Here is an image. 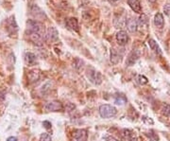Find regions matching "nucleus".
Masks as SVG:
<instances>
[{"label":"nucleus","instance_id":"obj_20","mask_svg":"<svg viewBox=\"0 0 170 141\" xmlns=\"http://www.w3.org/2000/svg\"><path fill=\"white\" fill-rule=\"evenodd\" d=\"M161 112L164 116L169 117L170 116V104L168 103H164L161 109Z\"/></svg>","mask_w":170,"mask_h":141},{"label":"nucleus","instance_id":"obj_4","mask_svg":"<svg viewBox=\"0 0 170 141\" xmlns=\"http://www.w3.org/2000/svg\"><path fill=\"white\" fill-rule=\"evenodd\" d=\"M59 39V32L54 27H50L46 30L45 33V40L48 42H56Z\"/></svg>","mask_w":170,"mask_h":141},{"label":"nucleus","instance_id":"obj_22","mask_svg":"<svg viewBox=\"0 0 170 141\" xmlns=\"http://www.w3.org/2000/svg\"><path fill=\"white\" fill-rule=\"evenodd\" d=\"M40 141H51V136L48 133H44L40 136Z\"/></svg>","mask_w":170,"mask_h":141},{"label":"nucleus","instance_id":"obj_27","mask_svg":"<svg viewBox=\"0 0 170 141\" xmlns=\"http://www.w3.org/2000/svg\"><path fill=\"white\" fill-rule=\"evenodd\" d=\"M7 141H17V138L15 136H10L7 139Z\"/></svg>","mask_w":170,"mask_h":141},{"label":"nucleus","instance_id":"obj_5","mask_svg":"<svg viewBox=\"0 0 170 141\" xmlns=\"http://www.w3.org/2000/svg\"><path fill=\"white\" fill-rule=\"evenodd\" d=\"M87 77L92 83L96 84H99L101 83V75L98 72H97L94 68H89L87 70Z\"/></svg>","mask_w":170,"mask_h":141},{"label":"nucleus","instance_id":"obj_12","mask_svg":"<svg viewBox=\"0 0 170 141\" xmlns=\"http://www.w3.org/2000/svg\"><path fill=\"white\" fill-rule=\"evenodd\" d=\"M128 4L134 12H137V13L142 12V6L139 0H128Z\"/></svg>","mask_w":170,"mask_h":141},{"label":"nucleus","instance_id":"obj_13","mask_svg":"<svg viewBox=\"0 0 170 141\" xmlns=\"http://www.w3.org/2000/svg\"><path fill=\"white\" fill-rule=\"evenodd\" d=\"M126 26H127V28L130 32L133 33L137 30V28H138V24H137V21L134 19V18H130L127 22H126Z\"/></svg>","mask_w":170,"mask_h":141},{"label":"nucleus","instance_id":"obj_10","mask_svg":"<svg viewBox=\"0 0 170 141\" xmlns=\"http://www.w3.org/2000/svg\"><path fill=\"white\" fill-rule=\"evenodd\" d=\"M139 56H140V54H139V51L137 49H133L128 56L127 58V61H126V65L128 66H131L132 65H134V62L138 60Z\"/></svg>","mask_w":170,"mask_h":141},{"label":"nucleus","instance_id":"obj_26","mask_svg":"<svg viewBox=\"0 0 170 141\" xmlns=\"http://www.w3.org/2000/svg\"><path fill=\"white\" fill-rule=\"evenodd\" d=\"M105 140L106 141H118L115 137H114V136H106L105 137Z\"/></svg>","mask_w":170,"mask_h":141},{"label":"nucleus","instance_id":"obj_25","mask_svg":"<svg viewBox=\"0 0 170 141\" xmlns=\"http://www.w3.org/2000/svg\"><path fill=\"white\" fill-rule=\"evenodd\" d=\"M43 125L44 126L45 129H51V123L49 121H44Z\"/></svg>","mask_w":170,"mask_h":141},{"label":"nucleus","instance_id":"obj_1","mask_svg":"<svg viewBox=\"0 0 170 141\" xmlns=\"http://www.w3.org/2000/svg\"><path fill=\"white\" fill-rule=\"evenodd\" d=\"M116 108L110 104H102L99 107V115L103 118H110L116 115Z\"/></svg>","mask_w":170,"mask_h":141},{"label":"nucleus","instance_id":"obj_17","mask_svg":"<svg viewBox=\"0 0 170 141\" xmlns=\"http://www.w3.org/2000/svg\"><path fill=\"white\" fill-rule=\"evenodd\" d=\"M27 77H28V79L29 81L31 82V83H34L36 81L39 80V78H40V71L39 70H31V71H29L28 74H27Z\"/></svg>","mask_w":170,"mask_h":141},{"label":"nucleus","instance_id":"obj_6","mask_svg":"<svg viewBox=\"0 0 170 141\" xmlns=\"http://www.w3.org/2000/svg\"><path fill=\"white\" fill-rule=\"evenodd\" d=\"M73 141H87V131L77 129L73 132Z\"/></svg>","mask_w":170,"mask_h":141},{"label":"nucleus","instance_id":"obj_9","mask_svg":"<svg viewBox=\"0 0 170 141\" xmlns=\"http://www.w3.org/2000/svg\"><path fill=\"white\" fill-rule=\"evenodd\" d=\"M29 39L33 44H35L37 45H42L44 43V34L38 33V32H30Z\"/></svg>","mask_w":170,"mask_h":141},{"label":"nucleus","instance_id":"obj_14","mask_svg":"<svg viewBox=\"0 0 170 141\" xmlns=\"http://www.w3.org/2000/svg\"><path fill=\"white\" fill-rule=\"evenodd\" d=\"M154 24H155V26L159 28H162L164 25V16L163 14L158 12L156 13V15L154 16Z\"/></svg>","mask_w":170,"mask_h":141},{"label":"nucleus","instance_id":"obj_23","mask_svg":"<svg viewBox=\"0 0 170 141\" xmlns=\"http://www.w3.org/2000/svg\"><path fill=\"white\" fill-rule=\"evenodd\" d=\"M164 12L168 16L170 15V3H167L164 6Z\"/></svg>","mask_w":170,"mask_h":141},{"label":"nucleus","instance_id":"obj_28","mask_svg":"<svg viewBox=\"0 0 170 141\" xmlns=\"http://www.w3.org/2000/svg\"><path fill=\"white\" fill-rule=\"evenodd\" d=\"M148 1L151 2V3H155V2L157 1V0H148Z\"/></svg>","mask_w":170,"mask_h":141},{"label":"nucleus","instance_id":"obj_3","mask_svg":"<svg viewBox=\"0 0 170 141\" xmlns=\"http://www.w3.org/2000/svg\"><path fill=\"white\" fill-rule=\"evenodd\" d=\"M45 110L48 112H59L63 110V104L59 100H52L46 103Z\"/></svg>","mask_w":170,"mask_h":141},{"label":"nucleus","instance_id":"obj_2","mask_svg":"<svg viewBox=\"0 0 170 141\" xmlns=\"http://www.w3.org/2000/svg\"><path fill=\"white\" fill-rule=\"evenodd\" d=\"M27 28L29 30V32H38V33L44 34V26L39 21L27 20Z\"/></svg>","mask_w":170,"mask_h":141},{"label":"nucleus","instance_id":"obj_19","mask_svg":"<svg viewBox=\"0 0 170 141\" xmlns=\"http://www.w3.org/2000/svg\"><path fill=\"white\" fill-rule=\"evenodd\" d=\"M148 45H149V48H150L153 51H155L156 53H159V54H162L161 49L159 48V45H158V44L156 43L155 40L149 39V40H148Z\"/></svg>","mask_w":170,"mask_h":141},{"label":"nucleus","instance_id":"obj_7","mask_svg":"<svg viewBox=\"0 0 170 141\" xmlns=\"http://www.w3.org/2000/svg\"><path fill=\"white\" fill-rule=\"evenodd\" d=\"M116 40L119 45H125L129 42V35L125 30H120L116 33Z\"/></svg>","mask_w":170,"mask_h":141},{"label":"nucleus","instance_id":"obj_11","mask_svg":"<svg viewBox=\"0 0 170 141\" xmlns=\"http://www.w3.org/2000/svg\"><path fill=\"white\" fill-rule=\"evenodd\" d=\"M121 139L123 141H136V136L131 131L124 129L121 132Z\"/></svg>","mask_w":170,"mask_h":141},{"label":"nucleus","instance_id":"obj_21","mask_svg":"<svg viewBox=\"0 0 170 141\" xmlns=\"http://www.w3.org/2000/svg\"><path fill=\"white\" fill-rule=\"evenodd\" d=\"M137 81H138V83H140V84H142V85H144V84H147V79L145 77V76H143V75H139L138 77H137Z\"/></svg>","mask_w":170,"mask_h":141},{"label":"nucleus","instance_id":"obj_18","mask_svg":"<svg viewBox=\"0 0 170 141\" xmlns=\"http://www.w3.org/2000/svg\"><path fill=\"white\" fill-rule=\"evenodd\" d=\"M121 56L119 55V53L117 52V50H115L114 49H111V62H113L114 65H116L120 62Z\"/></svg>","mask_w":170,"mask_h":141},{"label":"nucleus","instance_id":"obj_24","mask_svg":"<svg viewBox=\"0 0 170 141\" xmlns=\"http://www.w3.org/2000/svg\"><path fill=\"white\" fill-rule=\"evenodd\" d=\"M125 102H126V99L125 98H119V99L115 100V103L118 104V105H123Z\"/></svg>","mask_w":170,"mask_h":141},{"label":"nucleus","instance_id":"obj_8","mask_svg":"<svg viewBox=\"0 0 170 141\" xmlns=\"http://www.w3.org/2000/svg\"><path fill=\"white\" fill-rule=\"evenodd\" d=\"M31 14L38 20H43L44 18H46L44 11L42 9H40L37 5H33L31 7Z\"/></svg>","mask_w":170,"mask_h":141},{"label":"nucleus","instance_id":"obj_16","mask_svg":"<svg viewBox=\"0 0 170 141\" xmlns=\"http://www.w3.org/2000/svg\"><path fill=\"white\" fill-rule=\"evenodd\" d=\"M66 25L67 27L72 29V30H78L79 29V23H78V20H77L76 18L72 17V18H69L66 22Z\"/></svg>","mask_w":170,"mask_h":141},{"label":"nucleus","instance_id":"obj_15","mask_svg":"<svg viewBox=\"0 0 170 141\" xmlns=\"http://www.w3.org/2000/svg\"><path fill=\"white\" fill-rule=\"evenodd\" d=\"M25 62L27 66H32L36 62V56L31 52H27L25 54Z\"/></svg>","mask_w":170,"mask_h":141}]
</instances>
